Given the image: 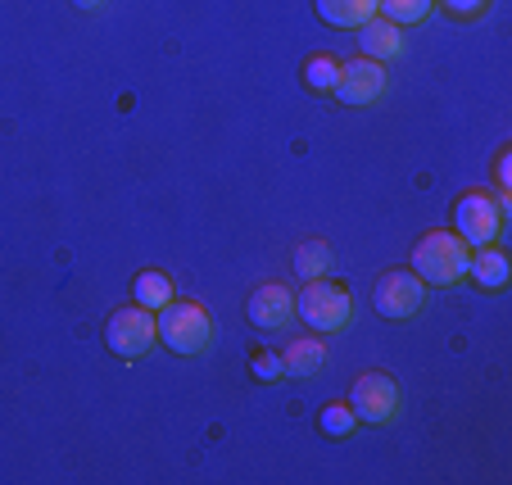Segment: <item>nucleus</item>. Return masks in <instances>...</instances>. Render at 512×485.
<instances>
[{
  "mask_svg": "<svg viewBox=\"0 0 512 485\" xmlns=\"http://www.w3.org/2000/svg\"><path fill=\"white\" fill-rule=\"evenodd\" d=\"M467 259H472V245H467L458 232L435 227V232H426L422 241L413 245L408 268H413L426 286H454L467 277Z\"/></svg>",
  "mask_w": 512,
  "mask_h": 485,
  "instance_id": "nucleus-1",
  "label": "nucleus"
},
{
  "mask_svg": "<svg viewBox=\"0 0 512 485\" xmlns=\"http://www.w3.org/2000/svg\"><path fill=\"white\" fill-rule=\"evenodd\" d=\"M295 313H300L304 327H313L318 336H336L354 322V295L340 282H327V277H313L304 282V291L295 295Z\"/></svg>",
  "mask_w": 512,
  "mask_h": 485,
  "instance_id": "nucleus-2",
  "label": "nucleus"
},
{
  "mask_svg": "<svg viewBox=\"0 0 512 485\" xmlns=\"http://www.w3.org/2000/svg\"><path fill=\"white\" fill-rule=\"evenodd\" d=\"M159 322V340H164L173 354H204L209 350V340H213V322L209 313H204V304L195 300H168L164 309L155 313Z\"/></svg>",
  "mask_w": 512,
  "mask_h": 485,
  "instance_id": "nucleus-3",
  "label": "nucleus"
},
{
  "mask_svg": "<svg viewBox=\"0 0 512 485\" xmlns=\"http://www.w3.org/2000/svg\"><path fill=\"white\" fill-rule=\"evenodd\" d=\"M105 345L118 354V359H141V354H150L159 345V322L150 309H141V304H127V309H114L105 322Z\"/></svg>",
  "mask_w": 512,
  "mask_h": 485,
  "instance_id": "nucleus-4",
  "label": "nucleus"
},
{
  "mask_svg": "<svg viewBox=\"0 0 512 485\" xmlns=\"http://www.w3.org/2000/svg\"><path fill=\"white\" fill-rule=\"evenodd\" d=\"M399 404H404V395H399L395 377H386V372H358L354 386H349V408H354V418L368 422V427L395 422Z\"/></svg>",
  "mask_w": 512,
  "mask_h": 485,
  "instance_id": "nucleus-5",
  "label": "nucleus"
},
{
  "mask_svg": "<svg viewBox=\"0 0 512 485\" xmlns=\"http://www.w3.org/2000/svg\"><path fill=\"white\" fill-rule=\"evenodd\" d=\"M503 209H499V200H494L490 191H463L454 200V232L463 236L467 245H494L499 241V232H503Z\"/></svg>",
  "mask_w": 512,
  "mask_h": 485,
  "instance_id": "nucleus-6",
  "label": "nucleus"
},
{
  "mask_svg": "<svg viewBox=\"0 0 512 485\" xmlns=\"http://www.w3.org/2000/svg\"><path fill=\"white\" fill-rule=\"evenodd\" d=\"M422 300H426V282L413 268H390V272H381L377 286H372V304H377V313L390 322L413 318V313L422 309Z\"/></svg>",
  "mask_w": 512,
  "mask_h": 485,
  "instance_id": "nucleus-7",
  "label": "nucleus"
},
{
  "mask_svg": "<svg viewBox=\"0 0 512 485\" xmlns=\"http://www.w3.org/2000/svg\"><path fill=\"white\" fill-rule=\"evenodd\" d=\"M331 96L349 109L377 105V100L386 96V64H377V59H368V55L340 64V78H336V91H331Z\"/></svg>",
  "mask_w": 512,
  "mask_h": 485,
  "instance_id": "nucleus-8",
  "label": "nucleus"
},
{
  "mask_svg": "<svg viewBox=\"0 0 512 485\" xmlns=\"http://www.w3.org/2000/svg\"><path fill=\"white\" fill-rule=\"evenodd\" d=\"M245 318L259 331H286L295 322V291H286L281 282H263L245 304Z\"/></svg>",
  "mask_w": 512,
  "mask_h": 485,
  "instance_id": "nucleus-9",
  "label": "nucleus"
},
{
  "mask_svg": "<svg viewBox=\"0 0 512 485\" xmlns=\"http://www.w3.org/2000/svg\"><path fill=\"white\" fill-rule=\"evenodd\" d=\"M358 41H363V55L377 59V64H390V59L404 55V28L390 19H368L363 28H358Z\"/></svg>",
  "mask_w": 512,
  "mask_h": 485,
  "instance_id": "nucleus-10",
  "label": "nucleus"
},
{
  "mask_svg": "<svg viewBox=\"0 0 512 485\" xmlns=\"http://www.w3.org/2000/svg\"><path fill=\"white\" fill-rule=\"evenodd\" d=\"M467 277H472L481 291H503L512 277V263L499 245H476L472 259H467Z\"/></svg>",
  "mask_w": 512,
  "mask_h": 485,
  "instance_id": "nucleus-11",
  "label": "nucleus"
},
{
  "mask_svg": "<svg viewBox=\"0 0 512 485\" xmlns=\"http://www.w3.org/2000/svg\"><path fill=\"white\" fill-rule=\"evenodd\" d=\"M313 10L327 28L358 32L368 19H377V0H313Z\"/></svg>",
  "mask_w": 512,
  "mask_h": 485,
  "instance_id": "nucleus-12",
  "label": "nucleus"
},
{
  "mask_svg": "<svg viewBox=\"0 0 512 485\" xmlns=\"http://www.w3.org/2000/svg\"><path fill=\"white\" fill-rule=\"evenodd\" d=\"M281 363H286V377H318L322 363H327V345H322L318 331L313 336H295L281 350Z\"/></svg>",
  "mask_w": 512,
  "mask_h": 485,
  "instance_id": "nucleus-13",
  "label": "nucleus"
},
{
  "mask_svg": "<svg viewBox=\"0 0 512 485\" xmlns=\"http://www.w3.org/2000/svg\"><path fill=\"white\" fill-rule=\"evenodd\" d=\"M132 300L141 304V309L159 313L168 300H177V291H173V282H168V272L145 268V272H136V282H132Z\"/></svg>",
  "mask_w": 512,
  "mask_h": 485,
  "instance_id": "nucleus-14",
  "label": "nucleus"
},
{
  "mask_svg": "<svg viewBox=\"0 0 512 485\" xmlns=\"http://www.w3.org/2000/svg\"><path fill=\"white\" fill-rule=\"evenodd\" d=\"M331 245L327 241H304L300 250H295V277L300 282H313V277H327L331 272Z\"/></svg>",
  "mask_w": 512,
  "mask_h": 485,
  "instance_id": "nucleus-15",
  "label": "nucleus"
},
{
  "mask_svg": "<svg viewBox=\"0 0 512 485\" xmlns=\"http://www.w3.org/2000/svg\"><path fill=\"white\" fill-rule=\"evenodd\" d=\"M300 73H304V87H309V91H318V96H331V91H336V78H340V59L309 55Z\"/></svg>",
  "mask_w": 512,
  "mask_h": 485,
  "instance_id": "nucleus-16",
  "label": "nucleus"
},
{
  "mask_svg": "<svg viewBox=\"0 0 512 485\" xmlns=\"http://www.w3.org/2000/svg\"><path fill=\"white\" fill-rule=\"evenodd\" d=\"M431 10H435V0H377V14L381 19H390V23H399V28L422 23Z\"/></svg>",
  "mask_w": 512,
  "mask_h": 485,
  "instance_id": "nucleus-17",
  "label": "nucleus"
},
{
  "mask_svg": "<svg viewBox=\"0 0 512 485\" xmlns=\"http://www.w3.org/2000/svg\"><path fill=\"white\" fill-rule=\"evenodd\" d=\"M354 427H358V418H354V408H349V404H327L318 413V431H322V436H331V440L354 436Z\"/></svg>",
  "mask_w": 512,
  "mask_h": 485,
  "instance_id": "nucleus-18",
  "label": "nucleus"
},
{
  "mask_svg": "<svg viewBox=\"0 0 512 485\" xmlns=\"http://www.w3.org/2000/svg\"><path fill=\"white\" fill-rule=\"evenodd\" d=\"M250 372L259 381H277V377H286V363H281V354H272V350H254L250 354Z\"/></svg>",
  "mask_w": 512,
  "mask_h": 485,
  "instance_id": "nucleus-19",
  "label": "nucleus"
},
{
  "mask_svg": "<svg viewBox=\"0 0 512 485\" xmlns=\"http://www.w3.org/2000/svg\"><path fill=\"white\" fill-rule=\"evenodd\" d=\"M449 14H458V19H476V14L490 10V0H440Z\"/></svg>",
  "mask_w": 512,
  "mask_h": 485,
  "instance_id": "nucleus-20",
  "label": "nucleus"
},
{
  "mask_svg": "<svg viewBox=\"0 0 512 485\" xmlns=\"http://www.w3.org/2000/svg\"><path fill=\"white\" fill-rule=\"evenodd\" d=\"M73 5H78V10H100L105 0H73Z\"/></svg>",
  "mask_w": 512,
  "mask_h": 485,
  "instance_id": "nucleus-21",
  "label": "nucleus"
}]
</instances>
